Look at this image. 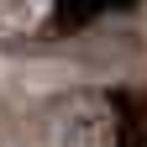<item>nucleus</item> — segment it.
<instances>
[{"label":"nucleus","mask_w":147,"mask_h":147,"mask_svg":"<svg viewBox=\"0 0 147 147\" xmlns=\"http://www.w3.org/2000/svg\"><path fill=\"white\" fill-rule=\"evenodd\" d=\"M131 5V0H58V26H89L100 11Z\"/></svg>","instance_id":"f257e3e1"}]
</instances>
